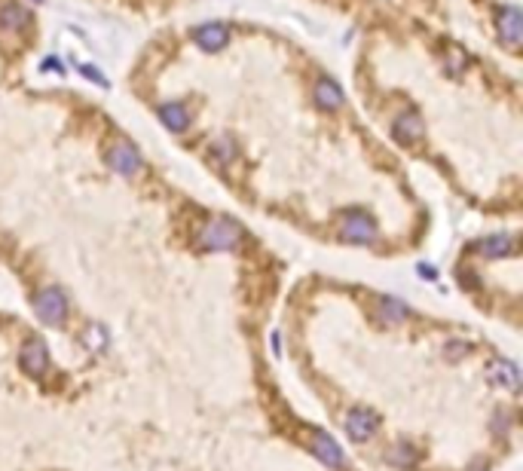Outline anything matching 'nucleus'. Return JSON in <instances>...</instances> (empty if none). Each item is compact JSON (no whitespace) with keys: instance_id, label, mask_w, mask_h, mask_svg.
Instances as JSON below:
<instances>
[{"instance_id":"obj_12","label":"nucleus","mask_w":523,"mask_h":471,"mask_svg":"<svg viewBox=\"0 0 523 471\" xmlns=\"http://www.w3.org/2000/svg\"><path fill=\"white\" fill-rule=\"evenodd\" d=\"M386 459H389L392 465H398V468H413V465L419 462V453L404 441V444H395L392 450H389Z\"/></svg>"},{"instance_id":"obj_15","label":"nucleus","mask_w":523,"mask_h":471,"mask_svg":"<svg viewBox=\"0 0 523 471\" xmlns=\"http://www.w3.org/2000/svg\"><path fill=\"white\" fill-rule=\"evenodd\" d=\"M0 22H4V28H9V31H22L31 18H28V13L22 6H16V4H9L6 9H4V18H0Z\"/></svg>"},{"instance_id":"obj_9","label":"nucleus","mask_w":523,"mask_h":471,"mask_svg":"<svg viewBox=\"0 0 523 471\" xmlns=\"http://www.w3.org/2000/svg\"><path fill=\"white\" fill-rule=\"evenodd\" d=\"M477 251L487 254V258H505V254H514V239L511 236H487L477 245Z\"/></svg>"},{"instance_id":"obj_10","label":"nucleus","mask_w":523,"mask_h":471,"mask_svg":"<svg viewBox=\"0 0 523 471\" xmlns=\"http://www.w3.org/2000/svg\"><path fill=\"white\" fill-rule=\"evenodd\" d=\"M395 135L401 141L423 138V120H419V114H401V120L395 122Z\"/></svg>"},{"instance_id":"obj_5","label":"nucleus","mask_w":523,"mask_h":471,"mask_svg":"<svg viewBox=\"0 0 523 471\" xmlns=\"http://www.w3.org/2000/svg\"><path fill=\"white\" fill-rule=\"evenodd\" d=\"M19 367L31 376V380H40L49 371V349L43 340H28L19 352Z\"/></svg>"},{"instance_id":"obj_13","label":"nucleus","mask_w":523,"mask_h":471,"mask_svg":"<svg viewBox=\"0 0 523 471\" xmlns=\"http://www.w3.org/2000/svg\"><path fill=\"white\" fill-rule=\"evenodd\" d=\"M196 37H199V43L205 49H221L230 40V34H227V28H223V25H205Z\"/></svg>"},{"instance_id":"obj_18","label":"nucleus","mask_w":523,"mask_h":471,"mask_svg":"<svg viewBox=\"0 0 523 471\" xmlns=\"http://www.w3.org/2000/svg\"><path fill=\"white\" fill-rule=\"evenodd\" d=\"M444 352H447L450 358H463V355H468V352H471V346H468V343H450Z\"/></svg>"},{"instance_id":"obj_8","label":"nucleus","mask_w":523,"mask_h":471,"mask_svg":"<svg viewBox=\"0 0 523 471\" xmlns=\"http://www.w3.org/2000/svg\"><path fill=\"white\" fill-rule=\"evenodd\" d=\"M490 380H493L496 386H505V388H514L520 386V371L511 361H505V358H499V361L490 364Z\"/></svg>"},{"instance_id":"obj_11","label":"nucleus","mask_w":523,"mask_h":471,"mask_svg":"<svg viewBox=\"0 0 523 471\" xmlns=\"http://www.w3.org/2000/svg\"><path fill=\"white\" fill-rule=\"evenodd\" d=\"M159 120L166 122L171 132H184L190 126V117H187V110H184L181 105H162L159 107Z\"/></svg>"},{"instance_id":"obj_1","label":"nucleus","mask_w":523,"mask_h":471,"mask_svg":"<svg viewBox=\"0 0 523 471\" xmlns=\"http://www.w3.org/2000/svg\"><path fill=\"white\" fill-rule=\"evenodd\" d=\"M34 312H37V319L43 324H65V319H68V297H65V291L56 288V285L37 291Z\"/></svg>"},{"instance_id":"obj_6","label":"nucleus","mask_w":523,"mask_h":471,"mask_svg":"<svg viewBox=\"0 0 523 471\" xmlns=\"http://www.w3.org/2000/svg\"><path fill=\"white\" fill-rule=\"evenodd\" d=\"M310 450L322 459V462H324L327 468H343V465H346V456H343L340 444H337L331 435H324V432H312Z\"/></svg>"},{"instance_id":"obj_4","label":"nucleus","mask_w":523,"mask_h":471,"mask_svg":"<svg viewBox=\"0 0 523 471\" xmlns=\"http://www.w3.org/2000/svg\"><path fill=\"white\" fill-rule=\"evenodd\" d=\"M379 428V416L371 411V407H355V411L346 413V435L352 438V441L364 444L371 441Z\"/></svg>"},{"instance_id":"obj_16","label":"nucleus","mask_w":523,"mask_h":471,"mask_svg":"<svg viewBox=\"0 0 523 471\" xmlns=\"http://www.w3.org/2000/svg\"><path fill=\"white\" fill-rule=\"evenodd\" d=\"M315 95H319V105L322 107H340L343 105V95H340V89H337L334 83H319Z\"/></svg>"},{"instance_id":"obj_3","label":"nucleus","mask_w":523,"mask_h":471,"mask_svg":"<svg viewBox=\"0 0 523 471\" xmlns=\"http://www.w3.org/2000/svg\"><path fill=\"white\" fill-rule=\"evenodd\" d=\"M340 236L346 242H355V245H371L376 242V227L371 221V214L364 211H349L343 223H340Z\"/></svg>"},{"instance_id":"obj_14","label":"nucleus","mask_w":523,"mask_h":471,"mask_svg":"<svg viewBox=\"0 0 523 471\" xmlns=\"http://www.w3.org/2000/svg\"><path fill=\"white\" fill-rule=\"evenodd\" d=\"M379 315H383V322L398 324L407 319V306L401 300H395V297H383V300H379Z\"/></svg>"},{"instance_id":"obj_17","label":"nucleus","mask_w":523,"mask_h":471,"mask_svg":"<svg viewBox=\"0 0 523 471\" xmlns=\"http://www.w3.org/2000/svg\"><path fill=\"white\" fill-rule=\"evenodd\" d=\"M211 157L218 159V162H230L233 157H236V144L230 138H221V141H214L211 144Z\"/></svg>"},{"instance_id":"obj_7","label":"nucleus","mask_w":523,"mask_h":471,"mask_svg":"<svg viewBox=\"0 0 523 471\" xmlns=\"http://www.w3.org/2000/svg\"><path fill=\"white\" fill-rule=\"evenodd\" d=\"M107 162H110V169L120 171V175H126V178H132V175H138V171H141V157L129 144H117L114 150L107 153Z\"/></svg>"},{"instance_id":"obj_2","label":"nucleus","mask_w":523,"mask_h":471,"mask_svg":"<svg viewBox=\"0 0 523 471\" xmlns=\"http://www.w3.org/2000/svg\"><path fill=\"white\" fill-rule=\"evenodd\" d=\"M239 242H242V227L233 221L221 218V221H211L202 230V248H208V251H233Z\"/></svg>"}]
</instances>
